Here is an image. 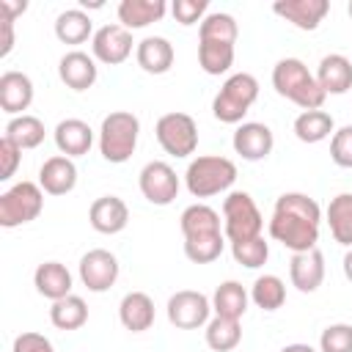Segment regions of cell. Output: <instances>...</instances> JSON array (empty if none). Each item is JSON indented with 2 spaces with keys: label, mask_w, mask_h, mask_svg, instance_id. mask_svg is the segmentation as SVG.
I'll return each instance as SVG.
<instances>
[{
  "label": "cell",
  "mask_w": 352,
  "mask_h": 352,
  "mask_svg": "<svg viewBox=\"0 0 352 352\" xmlns=\"http://www.w3.org/2000/svg\"><path fill=\"white\" fill-rule=\"evenodd\" d=\"M165 11H168L165 0H121L118 25H124L126 30H140V28H148L151 22H160Z\"/></svg>",
  "instance_id": "cell-25"
},
{
  "label": "cell",
  "mask_w": 352,
  "mask_h": 352,
  "mask_svg": "<svg viewBox=\"0 0 352 352\" xmlns=\"http://www.w3.org/2000/svg\"><path fill=\"white\" fill-rule=\"evenodd\" d=\"M0 22H3V47H0V58H6V55L14 50V22H16V19H11V16H6V14L0 11Z\"/></svg>",
  "instance_id": "cell-44"
},
{
  "label": "cell",
  "mask_w": 352,
  "mask_h": 352,
  "mask_svg": "<svg viewBox=\"0 0 352 352\" xmlns=\"http://www.w3.org/2000/svg\"><path fill=\"white\" fill-rule=\"evenodd\" d=\"M206 11H209V3L206 0H173V6H170V14L176 16L179 25L204 22Z\"/></svg>",
  "instance_id": "cell-41"
},
{
  "label": "cell",
  "mask_w": 352,
  "mask_h": 352,
  "mask_svg": "<svg viewBox=\"0 0 352 352\" xmlns=\"http://www.w3.org/2000/svg\"><path fill=\"white\" fill-rule=\"evenodd\" d=\"M272 11L300 30H316L327 16L330 3L327 0H278L272 3Z\"/></svg>",
  "instance_id": "cell-16"
},
{
  "label": "cell",
  "mask_w": 352,
  "mask_h": 352,
  "mask_svg": "<svg viewBox=\"0 0 352 352\" xmlns=\"http://www.w3.org/2000/svg\"><path fill=\"white\" fill-rule=\"evenodd\" d=\"M44 135H47L44 121L36 118V116H30V113L14 116V118L6 124V132H3V138H8L11 143H16L22 151L41 146V143H44Z\"/></svg>",
  "instance_id": "cell-29"
},
{
  "label": "cell",
  "mask_w": 352,
  "mask_h": 352,
  "mask_svg": "<svg viewBox=\"0 0 352 352\" xmlns=\"http://www.w3.org/2000/svg\"><path fill=\"white\" fill-rule=\"evenodd\" d=\"M272 88L278 91V96L294 102L302 110H322L327 99V94L316 82V74H311L300 58H280L272 66Z\"/></svg>",
  "instance_id": "cell-2"
},
{
  "label": "cell",
  "mask_w": 352,
  "mask_h": 352,
  "mask_svg": "<svg viewBox=\"0 0 352 352\" xmlns=\"http://www.w3.org/2000/svg\"><path fill=\"white\" fill-rule=\"evenodd\" d=\"M38 184L47 195H66L77 184V165L72 157L55 154L38 168Z\"/></svg>",
  "instance_id": "cell-18"
},
{
  "label": "cell",
  "mask_w": 352,
  "mask_h": 352,
  "mask_svg": "<svg viewBox=\"0 0 352 352\" xmlns=\"http://www.w3.org/2000/svg\"><path fill=\"white\" fill-rule=\"evenodd\" d=\"M80 280L88 292H107L116 280H118V258L104 250V248H94L80 258Z\"/></svg>",
  "instance_id": "cell-12"
},
{
  "label": "cell",
  "mask_w": 352,
  "mask_h": 352,
  "mask_svg": "<svg viewBox=\"0 0 352 352\" xmlns=\"http://www.w3.org/2000/svg\"><path fill=\"white\" fill-rule=\"evenodd\" d=\"M157 143L170 157H190L198 148V124L187 113H165L154 126Z\"/></svg>",
  "instance_id": "cell-8"
},
{
  "label": "cell",
  "mask_w": 352,
  "mask_h": 352,
  "mask_svg": "<svg viewBox=\"0 0 352 352\" xmlns=\"http://www.w3.org/2000/svg\"><path fill=\"white\" fill-rule=\"evenodd\" d=\"M135 58L146 74H165V72H170L176 52L165 36H146L143 41H138Z\"/></svg>",
  "instance_id": "cell-22"
},
{
  "label": "cell",
  "mask_w": 352,
  "mask_h": 352,
  "mask_svg": "<svg viewBox=\"0 0 352 352\" xmlns=\"http://www.w3.org/2000/svg\"><path fill=\"white\" fill-rule=\"evenodd\" d=\"M346 11H349V16H352V0H349V6H346Z\"/></svg>",
  "instance_id": "cell-49"
},
{
  "label": "cell",
  "mask_w": 352,
  "mask_h": 352,
  "mask_svg": "<svg viewBox=\"0 0 352 352\" xmlns=\"http://www.w3.org/2000/svg\"><path fill=\"white\" fill-rule=\"evenodd\" d=\"M204 333H206V346L214 352H231L242 341L239 319H228V316H212Z\"/></svg>",
  "instance_id": "cell-32"
},
{
  "label": "cell",
  "mask_w": 352,
  "mask_h": 352,
  "mask_svg": "<svg viewBox=\"0 0 352 352\" xmlns=\"http://www.w3.org/2000/svg\"><path fill=\"white\" fill-rule=\"evenodd\" d=\"M0 11H3L6 16H11V19H16L19 14L28 11V3H25V0H19V3H14V0H0Z\"/></svg>",
  "instance_id": "cell-45"
},
{
  "label": "cell",
  "mask_w": 352,
  "mask_h": 352,
  "mask_svg": "<svg viewBox=\"0 0 352 352\" xmlns=\"http://www.w3.org/2000/svg\"><path fill=\"white\" fill-rule=\"evenodd\" d=\"M231 256L236 264L248 267V270H258L267 264L270 258V242L264 236H253V239H245V242H234L231 245Z\"/></svg>",
  "instance_id": "cell-38"
},
{
  "label": "cell",
  "mask_w": 352,
  "mask_h": 352,
  "mask_svg": "<svg viewBox=\"0 0 352 352\" xmlns=\"http://www.w3.org/2000/svg\"><path fill=\"white\" fill-rule=\"evenodd\" d=\"M168 322L179 330H195V327H206L209 324V314H212V300L195 289H182L176 294H170L168 305Z\"/></svg>",
  "instance_id": "cell-9"
},
{
  "label": "cell",
  "mask_w": 352,
  "mask_h": 352,
  "mask_svg": "<svg viewBox=\"0 0 352 352\" xmlns=\"http://www.w3.org/2000/svg\"><path fill=\"white\" fill-rule=\"evenodd\" d=\"M33 286H36V292L41 297L55 302V300L72 294V272L60 261H44L33 272Z\"/></svg>",
  "instance_id": "cell-23"
},
{
  "label": "cell",
  "mask_w": 352,
  "mask_h": 352,
  "mask_svg": "<svg viewBox=\"0 0 352 352\" xmlns=\"http://www.w3.org/2000/svg\"><path fill=\"white\" fill-rule=\"evenodd\" d=\"M333 116L324 110H302L294 118V135L300 143H322L333 135Z\"/></svg>",
  "instance_id": "cell-30"
},
{
  "label": "cell",
  "mask_w": 352,
  "mask_h": 352,
  "mask_svg": "<svg viewBox=\"0 0 352 352\" xmlns=\"http://www.w3.org/2000/svg\"><path fill=\"white\" fill-rule=\"evenodd\" d=\"M327 226L338 245L352 248V192H338L327 204Z\"/></svg>",
  "instance_id": "cell-27"
},
{
  "label": "cell",
  "mask_w": 352,
  "mask_h": 352,
  "mask_svg": "<svg viewBox=\"0 0 352 352\" xmlns=\"http://www.w3.org/2000/svg\"><path fill=\"white\" fill-rule=\"evenodd\" d=\"M198 63L212 77L226 74L234 66V44H226V41H198Z\"/></svg>",
  "instance_id": "cell-35"
},
{
  "label": "cell",
  "mask_w": 352,
  "mask_h": 352,
  "mask_svg": "<svg viewBox=\"0 0 352 352\" xmlns=\"http://www.w3.org/2000/svg\"><path fill=\"white\" fill-rule=\"evenodd\" d=\"M319 352H352V324H327L319 336Z\"/></svg>",
  "instance_id": "cell-39"
},
{
  "label": "cell",
  "mask_w": 352,
  "mask_h": 352,
  "mask_svg": "<svg viewBox=\"0 0 352 352\" xmlns=\"http://www.w3.org/2000/svg\"><path fill=\"white\" fill-rule=\"evenodd\" d=\"M330 160L338 168H352V124L341 126L330 138Z\"/></svg>",
  "instance_id": "cell-40"
},
{
  "label": "cell",
  "mask_w": 352,
  "mask_h": 352,
  "mask_svg": "<svg viewBox=\"0 0 352 352\" xmlns=\"http://www.w3.org/2000/svg\"><path fill=\"white\" fill-rule=\"evenodd\" d=\"M319 226H322V209L311 195L305 192L278 195L270 217V236L275 242H280L292 253L314 250L319 242Z\"/></svg>",
  "instance_id": "cell-1"
},
{
  "label": "cell",
  "mask_w": 352,
  "mask_h": 352,
  "mask_svg": "<svg viewBox=\"0 0 352 352\" xmlns=\"http://www.w3.org/2000/svg\"><path fill=\"white\" fill-rule=\"evenodd\" d=\"M234 182H236V165L220 154L195 157V160H190V165L184 170V184L192 198L220 195V192L231 190Z\"/></svg>",
  "instance_id": "cell-3"
},
{
  "label": "cell",
  "mask_w": 352,
  "mask_h": 352,
  "mask_svg": "<svg viewBox=\"0 0 352 352\" xmlns=\"http://www.w3.org/2000/svg\"><path fill=\"white\" fill-rule=\"evenodd\" d=\"M91 228L99 234H118L129 223V206L118 195H102L88 209Z\"/></svg>",
  "instance_id": "cell-19"
},
{
  "label": "cell",
  "mask_w": 352,
  "mask_h": 352,
  "mask_svg": "<svg viewBox=\"0 0 352 352\" xmlns=\"http://www.w3.org/2000/svg\"><path fill=\"white\" fill-rule=\"evenodd\" d=\"M289 280L302 294L316 292L324 280V256H322V250L314 248V250H305V253H292Z\"/></svg>",
  "instance_id": "cell-15"
},
{
  "label": "cell",
  "mask_w": 352,
  "mask_h": 352,
  "mask_svg": "<svg viewBox=\"0 0 352 352\" xmlns=\"http://www.w3.org/2000/svg\"><path fill=\"white\" fill-rule=\"evenodd\" d=\"M226 248V234H198V236H184V256L192 264H212L214 258H220Z\"/></svg>",
  "instance_id": "cell-36"
},
{
  "label": "cell",
  "mask_w": 352,
  "mask_h": 352,
  "mask_svg": "<svg viewBox=\"0 0 352 352\" xmlns=\"http://www.w3.org/2000/svg\"><path fill=\"white\" fill-rule=\"evenodd\" d=\"M231 146L234 151L248 160V162H258V160H267L272 146H275V138H272V129L261 121H242L231 138Z\"/></svg>",
  "instance_id": "cell-13"
},
{
  "label": "cell",
  "mask_w": 352,
  "mask_h": 352,
  "mask_svg": "<svg viewBox=\"0 0 352 352\" xmlns=\"http://www.w3.org/2000/svg\"><path fill=\"white\" fill-rule=\"evenodd\" d=\"M80 6H82V8H102L104 3H102V0H91V3H88V0H80Z\"/></svg>",
  "instance_id": "cell-48"
},
{
  "label": "cell",
  "mask_w": 352,
  "mask_h": 352,
  "mask_svg": "<svg viewBox=\"0 0 352 352\" xmlns=\"http://www.w3.org/2000/svg\"><path fill=\"white\" fill-rule=\"evenodd\" d=\"M316 82L324 94H346L352 88V60L341 52H330L316 66Z\"/></svg>",
  "instance_id": "cell-21"
},
{
  "label": "cell",
  "mask_w": 352,
  "mask_h": 352,
  "mask_svg": "<svg viewBox=\"0 0 352 352\" xmlns=\"http://www.w3.org/2000/svg\"><path fill=\"white\" fill-rule=\"evenodd\" d=\"M138 135H140L138 116L129 110H113L102 118V126H99V154L107 162L121 165L135 154Z\"/></svg>",
  "instance_id": "cell-4"
},
{
  "label": "cell",
  "mask_w": 352,
  "mask_h": 352,
  "mask_svg": "<svg viewBox=\"0 0 352 352\" xmlns=\"http://www.w3.org/2000/svg\"><path fill=\"white\" fill-rule=\"evenodd\" d=\"M280 352H316L311 344H286Z\"/></svg>",
  "instance_id": "cell-47"
},
{
  "label": "cell",
  "mask_w": 352,
  "mask_h": 352,
  "mask_svg": "<svg viewBox=\"0 0 352 352\" xmlns=\"http://www.w3.org/2000/svg\"><path fill=\"white\" fill-rule=\"evenodd\" d=\"M264 228V217L256 206V201L250 198V192L245 190H231L223 198V234L226 239L234 242H245L253 236H261Z\"/></svg>",
  "instance_id": "cell-6"
},
{
  "label": "cell",
  "mask_w": 352,
  "mask_h": 352,
  "mask_svg": "<svg viewBox=\"0 0 352 352\" xmlns=\"http://www.w3.org/2000/svg\"><path fill=\"white\" fill-rule=\"evenodd\" d=\"M239 36V25L231 14L226 11H209L204 16V22L198 25V41H226V44H236Z\"/></svg>",
  "instance_id": "cell-34"
},
{
  "label": "cell",
  "mask_w": 352,
  "mask_h": 352,
  "mask_svg": "<svg viewBox=\"0 0 352 352\" xmlns=\"http://www.w3.org/2000/svg\"><path fill=\"white\" fill-rule=\"evenodd\" d=\"M22 162V148L8 138H0V182H8Z\"/></svg>",
  "instance_id": "cell-42"
},
{
  "label": "cell",
  "mask_w": 352,
  "mask_h": 352,
  "mask_svg": "<svg viewBox=\"0 0 352 352\" xmlns=\"http://www.w3.org/2000/svg\"><path fill=\"white\" fill-rule=\"evenodd\" d=\"M258 99V80L248 72L231 74L212 99V116L223 124H242L253 102Z\"/></svg>",
  "instance_id": "cell-5"
},
{
  "label": "cell",
  "mask_w": 352,
  "mask_h": 352,
  "mask_svg": "<svg viewBox=\"0 0 352 352\" xmlns=\"http://www.w3.org/2000/svg\"><path fill=\"white\" fill-rule=\"evenodd\" d=\"M44 209V190L36 182H16L0 195V226L16 228L30 220H36Z\"/></svg>",
  "instance_id": "cell-7"
},
{
  "label": "cell",
  "mask_w": 352,
  "mask_h": 352,
  "mask_svg": "<svg viewBox=\"0 0 352 352\" xmlns=\"http://www.w3.org/2000/svg\"><path fill=\"white\" fill-rule=\"evenodd\" d=\"M52 138H55L58 151L63 157H72V160L88 154L91 146H94V129L82 118H63V121H58Z\"/></svg>",
  "instance_id": "cell-20"
},
{
  "label": "cell",
  "mask_w": 352,
  "mask_h": 352,
  "mask_svg": "<svg viewBox=\"0 0 352 352\" xmlns=\"http://www.w3.org/2000/svg\"><path fill=\"white\" fill-rule=\"evenodd\" d=\"M50 322L58 330H80L88 322V305H85V300L77 297V294H69V297L55 300L52 308H50Z\"/></svg>",
  "instance_id": "cell-31"
},
{
  "label": "cell",
  "mask_w": 352,
  "mask_h": 352,
  "mask_svg": "<svg viewBox=\"0 0 352 352\" xmlns=\"http://www.w3.org/2000/svg\"><path fill=\"white\" fill-rule=\"evenodd\" d=\"M11 352H55V346H52V341H50L47 336L28 330V333H19V336L14 338Z\"/></svg>",
  "instance_id": "cell-43"
},
{
  "label": "cell",
  "mask_w": 352,
  "mask_h": 352,
  "mask_svg": "<svg viewBox=\"0 0 352 352\" xmlns=\"http://www.w3.org/2000/svg\"><path fill=\"white\" fill-rule=\"evenodd\" d=\"M58 77L72 91H88L99 77L96 58L82 50H72L58 60Z\"/></svg>",
  "instance_id": "cell-14"
},
{
  "label": "cell",
  "mask_w": 352,
  "mask_h": 352,
  "mask_svg": "<svg viewBox=\"0 0 352 352\" xmlns=\"http://www.w3.org/2000/svg\"><path fill=\"white\" fill-rule=\"evenodd\" d=\"M118 319L129 333H143L154 324V300L146 292H129L118 302Z\"/></svg>",
  "instance_id": "cell-24"
},
{
  "label": "cell",
  "mask_w": 352,
  "mask_h": 352,
  "mask_svg": "<svg viewBox=\"0 0 352 352\" xmlns=\"http://www.w3.org/2000/svg\"><path fill=\"white\" fill-rule=\"evenodd\" d=\"M132 44H135L132 41V30H126L118 22H110V25H102L94 33V38H91V55L99 63L118 66V63H124L132 55Z\"/></svg>",
  "instance_id": "cell-11"
},
{
  "label": "cell",
  "mask_w": 352,
  "mask_h": 352,
  "mask_svg": "<svg viewBox=\"0 0 352 352\" xmlns=\"http://www.w3.org/2000/svg\"><path fill=\"white\" fill-rule=\"evenodd\" d=\"M341 267H344V275H346V280L352 283V248L346 250V256H344V261H341Z\"/></svg>",
  "instance_id": "cell-46"
},
{
  "label": "cell",
  "mask_w": 352,
  "mask_h": 352,
  "mask_svg": "<svg viewBox=\"0 0 352 352\" xmlns=\"http://www.w3.org/2000/svg\"><path fill=\"white\" fill-rule=\"evenodd\" d=\"M250 302V292L239 280H223L214 294H212V311L214 316H228V319H242Z\"/></svg>",
  "instance_id": "cell-26"
},
{
  "label": "cell",
  "mask_w": 352,
  "mask_h": 352,
  "mask_svg": "<svg viewBox=\"0 0 352 352\" xmlns=\"http://www.w3.org/2000/svg\"><path fill=\"white\" fill-rule=\"evenodd\" d=\"M94 33H96L94 22L82 8H66L55 19V36L63 44H82V41H88V36L94 38Z\"/></svg>",
  "instance_id": "cell-28"
},
{
  "label": "cell",
  "mask_w": 352,
  "mask_h": 352,
  "mask_svg": "<svg viewBox=\"0 0 352 352\" xmlns=\"http://www.w3.org/2000/svg\"><path fill=\"white\" fill-rule=\"evenodd\" d=\"M138 184H140V192L148 204L154 206H168L176 201L179 195V176L176 170L162 162V160H151L143 165L140 176H138Z\"/></svg>",
  "instance_id": "cell-10"
},
{
  "label": "cell",
  "mask_w": 352,
  "mask_h": 352,
  "mask_svg": "<svg viewBox=\"0 0 352 352\" xmlns=\"http://www.w3.org/2000/svg\"><path fill=\"white\" fill-rule=\"evenodd\" d=\"M33 102V80L25 72H3L0 77V107L3 113L14 116H25V110Z\"/></svg>",
  "instance_id": "cell-17"
},
{
  "label": "cell",
  "mask_w": 352,
  "mask_h": 352,
  "mask_svg": "<svg viewBox=\"0 0 352 352\" xmlns=\"http://www.w3.org/2000/svg\"><path fill=\"white\" fill-rule=\"evenodd\" d=\"M179 228L184 236L217 234L220 231V214L206 204H190L179 217Z\"/></svg>",
  "instance_id": "cell-33"
},
{
  "label": "cell",
  "mask_w": 352,
  "mask_h": 352,
  "mask_svg": "<svg viewBox=\"0 0 352 352\" xmlns=\"http://www.w3.org/2000/svg\"><path fill=\"white\" fill-rule=\"evenodd\" d=\"M250 300L261 311H278L286 302V283L278 275H258L250 286Z\"/></svg>",
  "instance_id": "cell-37"
}]
</instances>
